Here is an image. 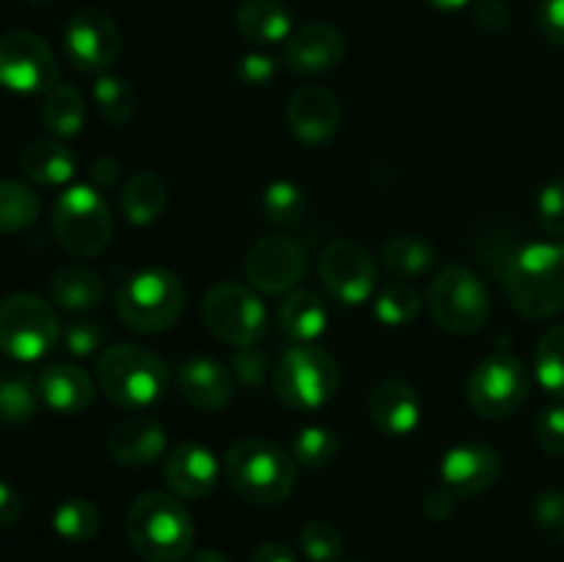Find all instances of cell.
<instances>
[{
  "label": "cell",
  "mask_w": 564,
  "mask_h": 562,
  "mask_svg": "<svg viewBox=\"0 0 564 562\" xmlns=\"http://www.w3.org/2000/svg\"><path fill=\"white\" fill-rule=\"evenodd\" d=\"M505 290L521 317L549 320L564 309V242H529L505 262Z\"/></svg>",
  "instance_id": "1"
},
{
  "label": "cell",
  "mask_w": 564,
  "mask_h": 562,
  "mask_svg": "<svg viewBox=\"0 0 564 562\" xmlns=\"http://www.w3.org/2000/svg\"><path fill=\"white\" fill-rule=\"evenodd\" d=\"M127 540L147 562H182L193 551L196 529L176 496L152 490L132 501L127 512Z\"/></svg>",
  "instance_id": "2"
},
{
  "label": "cell",
  "mask_w": 564,
  "mask_h": 562,
  "mask_svg": "<svg viewBox=\"0 0 564 562\" xmlns=\"http://www.w3.org/2000/svg\"><path fill=\"white\" fill-rule=\"evenodd\" d=\"M226 479L248 505H281L297 483L295 457L268 439H240L226 452Z\"/></svg>",
  "instance_id": "3"
},
{
  "label": "cell",
  "mask_w": 564,
  "mask_h": 562,
  "mask_svg": "<svg viewBox=\"0 0 564 562\" xmlns=\"http://www.w3.org/2000/svg\"><path fill=\"white\" fill-rule=\"evenodd\" d=\"M97 383L110 402L143 411L165 395L171 383L169 364L141 345L105 347L97 358Z\"/></svg>",
  "instance_id": "4"
},
{
  "label": "cell",
  "mask_w": 564,
  "mask_h": 562,
  "mask_svg": "<svg viewBox=\"0 0 564 562\" xmlns=\"http://www.w3.org/2000/svg\"><path fill=\"white\" fill-rule=\"evenodd\" d=\"M185 312V287L165 268H143L116 292V314L138 334L169 331Z\"/></svg>",
  "instance_id": "5"
},
{
  "label": "cell",
  "mask_w": 564,
  "mask_h": 562,
  "mask_svg": "<svg viewBox=\"0 0 564 562\" xmlns=\"http://www.w3.org/2000/svg\"><path fill=\"white\" fill-rule=\"evenodd\" d=\"M273 389L295 411H319L339 391V364L323 347L295 342L275 367Z\"/></svg>",
  "instance_id": "6"
},
{
  "label": "cell",
  "mask_w": 564,
  "mask_h": 562,
  "mask_svg": "<svg viewBox=\"0 0 564 562\" xmlns=\"http://www.w3.org/2000/svg\"><path fill=\"white\" fill-rule=\"evenodd\" d=\"M53 231L72 257H99L113 235V218L102 191L72 185L55 198Z\"/></svg>",
  "instance_id": "7"
},
{
  "label": "cell",
  "mask_w": 564,
  "mask_h": 562,
  "mask_svg": "<svg viewBox=\"0 0 564 562\" xmlns=\"http://www.w3.org/2000/svg\"><path fill=\"white\" fill-rule=\"evenodd\" d=\"M427 306L438 328L471 336L490 320V292L474 270L444 264L427 290Z\"/></svg>",
  "instance_id": "8"
},
{
  "label": "cell",
  "mask_w": 564,
  "mask_h": 562,
  "mask_svg": "<svg viewBox=\"0 0 564 562\" xmlns=\"http://www.w3.org/2000/svg\"><path fill=\"white\" fill-rule=\"evenodd\" d=\"M61 323L44 298L17 292L0 301V353L14 361H39L55 347Z\"/></svg>",
  "instance_id": "9"
},
{
  "label": "cell",
  "mask_w": 564,
  "mask_h": 562,
  "mask_svg": "<svg viewBox=\"0 0 564 562\" xmlns=\"http://www.w3.org/2000/svg\"><path fill=\"white\" fill-rule=\"evenodd\" d=\"M202 317L218 339L231 347H251L268 331L264 303L251 287L237 281H218L202 301Z\"/></svg>",
  "instance_id": "10"
},
{
  "label": "cell",
  "mask_w": 564,
  "mask_h": 562,
  "mask_svg": "<svg viewBox=\"0 0 564 562\" xmlns=\"http://www.w3.org/2000/svg\"><path fill=\"white\" fill-rule=\"evenodd\" d=\"M466 397L485 419L512 417L529 397V372L510 350H496L474 367Z\"/></svg>",
  "instance_id": "11"
},
{
  "label": "cell",
  "mask_w": 564,
  "mask_h": 562,
  "mask_svg": "<svg viewBox=\"0 0 564 562\" xmlns=\"http://www.w3.org/2000/svg\"><path fill=\"white\" fill-rule=\"evenodd\" d=\"M0 86L28 97L58 86V61L50 44L20 28L0 33Z\"/></svg>",
  "instance_id": "12"
},
{
  "label": "cell",
  "mask_w": 564,
  "mask_h": 562,
  "mask_svg": "<svg viewBox=\"0 0 564 562\" xmlns=\"http://www.w3.org/2000/svg\"><path fill=\"white\" fill-rule=\"evenodd\" d=\"M64 53L77 72L105 75L119 61L121 31L113 17L102 9L75 11L64 28Z\"/></svg>",
  "instance_id": "13"
},
{
  "label": "cell",
  "mask_w": 564,
  "mask_h": 562,
  "mask_svg": "<svg viewBox=\"0 0 564 562\" xmlns=\"http://www.w3.org/2000/svg\"><path fill=\"white\" fill-rule=\"evenodd\" d=\"M319 281L334 301L345 306H361L378 287V270L361 242L339 237L323 251Z\"/></svg>",
  "instance_id": "14"
},
{
  "label": "cell",
  "mask_w": 564,
  "mask_h": 562,
  "mask_svg": "<svg viewBox=\"0 0 564 562\" xmlns=\"http://www.w3.org/2000/svg\"><path fill=\"white\" fill-rule=\"evenodd\" d=\"M306 273V251L292 237H259L246 253V275L253 290L281 295L292 290Z\"/></svg>",
  "instance_id": "15"
},
{
  "label": "cell",
  "mask_w": 564,
  "mask_h": 562,
  "mask_svg": "<svg viewBox=\"0 0 564 562\" xmlns=\"http://www.w3.org/2000/svg\"><path fill=\"white\" fill-rule=\"evenodd\" d=\"M438 477L457 499H471L494 488L496 479L501 477V457L490 444L466 441L446 452L438 466Z\"/></svg>",
  "instance_id": "16"
},
{
  "label": "cell",
  "mask_w": 564,
  "mask_h": 562,
  "mask_svg": "<svg viewBox=\"0 0 564 562\" xmlns=\"http://www.w3.org/2000/svg\"><path fill=\"white\" fill-rule=\"evenodd\" d=\"M286 125L292 136L308 147H323L339 132L341 108L330 88L308 83L301 86L286 102Z\"/></svg>",
  "instance_id": "17"
},
{
  "label": "cell",
  "mask_w": 564,
  "mask_h": 562,
  "mask_svg": "<svg viewBox=\"0 0 564 562\" xmlns=\"http://www.w3.org/2000/svg\"><path fill=\"white\" fill-rule=\"evenodd\" d=\"M341 58H345V39L328 22L297 28L284 42V66L292 75H328L341 64Z\"/></svg>",
  "instance_id": "18"
},
{
  "label": "cell",
  "mask_w": 564,
  "mask_h": 562,
  "mask_svg": "<svg viewBox=\"0 0 564 562\" xmlns=\"http://www.w3.org/2000/svg\"><path fill=\"white\" fill-rule=\"evenodd\" d=\"M218 457L198 441H182L165 455V485L182 499H204L218 485Z\"/></svg>",
  "instance_id": "19"
},
{
  "label": "cell",
  "mask_w": 564,
  "mask_h": 562,
  "mask_svg": "<svg viewBox=\"0 0 564 562\" xmlns=\"http://www.w3.org/2000/svg\"><path fill=\"white\" fill-rule=\"evenodd\" d=\"M235 372L207 356L187 358L176 369V389L198 411H220L235 397Z\"/></svg>",
  "instance_id": "20"
},
{
  "label": "cell",
  "mask_w": 564,
  "mask_h": 562,
  "mask_svg": "<svg viewBox=\"0 0 564 562\" xmlns=\"http://www.w3.org/2000/svg\"><path fill=\"white\" fill-rule=\"evenodd\" d=\"M369 419L383 435L405 439L422 422V400L408 380H380L369 391Z\"/></svg>",
  "instance_id": "21"
},
{
  "label": "cell",
  "mask_w": 564,
  "mask_h": 562,
  "mask_svg": "<svg viewBox=\"0 0 564 562\" xmlns=\"http://www.w3.org/2000/svg\"><path fill=\"white\" fill-rule=\"evenodd\" d=\"M108 455L110 461L127 468H141L154 463L169 450L165 430L152 417H127L108 433Z\"/></svg>",
  "instance_id": "22"
},
{
  "label": "cell",
  "mask_w": 564,
  "mask_h": 562,
  "mask_svg": "<svg viewBox=\"0 0 564 562\" xmlns=\"http://www.w3.org/2000/svg\"><path fill=\"white\" fill-rule=\"evenodd\" d=\"M39 400L55 413L75 417L83 413L94 400V380L86 369L75 364H50L36 378Z\"/></svg>",
  "instance_id": "23"
},
{
  "label": "cell",
  "mask_w": 564,
  "mask_h": 562,
  "mask_svg": "<svg viewBox=\"0 0 564 562\" xmlns=\"http://www.w3.org/2000/svg\"><path fill=\"white\" fill-rule=\"evenodd\" d=\"M20 165L33 182L44 187H58L75 176L77 158L69 147L55 138H36L20 154Z\"/></svg>",
  "instance_id": "24"
},
{
  "label": "cell",
  "mask_w": 564,
  "mask_h": 562,
  "mask_svg": "<svg viewBox=\"0 0 564 562\" xmlns=\"http://www.w3.org/2000/svg\"><path fill=\"white\" fill-rule=\"evenodd\" d=\"M235 25L251 44H279L292 33V17L279 0H246L237 9Z\"/></svg>",
  "instance_id": "25"
},
{
  "label": "cell",
  "mask_w": 564,
  "mask_h": 562,
  "mask_svg": "<svg viewBox=\"0 0 564 562\" xmlns=\"http://www.w3.org/2000/svg\"><path fill=\"white\" fill-rule=\"evenodd\" d=\"M50 295L66 312H91L105 301V281L97 270L66 264L50 281Z\"/></svg>",
  "instance_id": "26"
},
{
  "label": "cell",
  "mask_w": 564,
  "mask_h": 562,
  "mask_svg": "<svg viewBox=\"0 0 564 562\" xmlns=\"http://www.w3.org/2000/svg\"><path fill=\"white\" fill-rule=\"evenodd\" d=\"M279 323L292 342H314L328 328V309L312 290H292L281 301Z\"/></svg>",
  "instance_id": "27"
},
{
  "label": "cell",
  "mask_w": 564,
  "mask_h": 562,
  "mask_svg": "<svg viewBox=\"0 0 564 562\" xmlns=\"http://www.w3.org/2000/svg\"><path fill=\"white\" fill-rule=\"evenodd\" d=\"M169 207V187L154 171H138L121 191V209L132 226H149Z\"/></svg>",
  "instance_id": "28"
},
{
  "label": "cell",
  "mask_w": 564,
  "mask_h": 562,
  "mask_svg": "<svg viewBox=\"0 0 564 562\" xmlns=\"http://www.w3.org/2000/svg\"><path fill=\"white\" fill-rule=\"evenodd\" d=\"M86 99L75 86L58 83L44 94L42 121L55 138H75L86 127Z\"/></svg>",
  "instance_id": "29"
},
{
  "label": "cell",
  "mask_w": 564,
  "mask_h": 562,
  "mask_svg": "<svg viewBox=\"0 0 564 562\" xmlns=\"http://www.w3.org/2000/svg\"><path fill=\"white\" fill-rule=\"evenodd\" d=\"M380 259H383V268L389 270L391 275H397V279L402 281H411L433 268L435 251L427 240H422V237L397 235L383 242Z\"/></svg>",
  "instance_id": "30"
},
{
  "label": "cell",
  "mask_w": 564,
  "mask_h": 562,
  "mask_svg": "<svg viewBox=\"0 0 564 562\" xmlns=\"http://www.w3.org/2000/svg\"><path fill=\"white\" fill-rule=\"evenodd\" d=\"M42 213L36 191L20 180H0V235L25 231Z\"/></svg>",
  "instance_id": "31"
},
{
  "label": "cell",
  "mask_w": 564,
  "mask_h": 562,
  "mask_svg": "<svg viewBox=\"0 0 564 562\" xmlns=\"http://www.w3.org/2000/svg\"><path fill=\"white\" fill-rule=\"evenodd\" d=\"M99 527H102V512L91 499H83V496L64 499L53 512V529L69 543H88L97 538Z\"/></svg>",
  "instance_id": "32"
},
{
  "label": "cell",
  "mask_w": 564,
  "mask_h": 562,
  "mask_svg": "<svg viewBox=\"0 0 564 562\" xmlns=\"http://www.w3.org/2000/svg\"><path fill=\"white\" fill-rule=\"evenodd\" d=\"M94 102H97L99 114H102L105 121H110L113 127H124L127 121H132L138 108V97L135 88L119 75H97L94 80Z\"/></svg>",
  "instance_id": "33"
},
{
  "label": "cell",
  "mask_w": 564,
  "mask_h": 562,
  "mask_svg": "<svg viewBox=\"0 0 564 562\" xmlns=\"http://www.w3.org/2000/svg\"><path fill=\"white\" fill-rule=\"evenodd\" d=\"M39 391L28 375H6L0 378V422L20 428L36 419Z\"/></svg>",
  "instance_id": "34"
},
{
  "label": "cell",
  "mask_w": 564,
  "mask_h": 562,
  "mask_svg": "<svg viewBox=\"0 0 564 562\" xmlns=\"http://www.w3.org/2000/svg\"><path fill=\"white\" fill-rule=\"evenodd\" d=\"M419 309H422V295L411 281H389L375 298V317L389 328H400L416 320Z\"/></svg>",
  "instance_id": "35"
},
{
  "label": "cell",
  "mask_w": 564,
  "mask_h": 562,
  "mask_svg": "<svg viewBox=\"0 0 564 562\" xmlns=\"http://www.w3.org/2000/svg\"><path fill=\"white\" fill-rule=\"evenodd\" d=\"M308 209V196L301 185L290 180L270 182L262 193V213L270 224L292 226L301 224Z\"/></svg>",
  "instance_id": "36"
},
{
  "label": "cell",
  "mask_w": 564,
  "mask_h": 562,
  "mask_svg": "<svg viewBox=\"0 0 564 562\" xmlns=\"http://www.w3.org/2000/svg\"><path fill=\"white\" fill-rule=\"evenodd\" d=\"M292 457L306 468H325L339 457V435L325 424H306L292 441Z\"/></svg>",
  "instance_id": "37"
},
{
  "label": "cell",
  "mask_w": 564,
  "mask_h": 562,
  "mask_svg": "<svg viewBox=\"0 0 564 562\" xmlns=\"http://www.w3.org/2000/svg\"><path fill=\"white\" fill-rule=\"evenodd\" d=\"M534 372L549 395L564 397V323L543 334L534 350Z\"/></svg>",
  "instance_id": "38"
},
{
  "label": "cell",
  "mask_w": 564,
  "mask_h": 562,
  "mask_svg": "<svg viewBox=\"0 0 564 562\" xmlns=\"http://www.w3.org/2000/svg\"><path fill=\"white\" fill-rule=\"evenodd\" d=\"M301 549L312 562H336L345 551V543H341V534L334 523L314 518L303 527Z\"/></svg>",
  "instance_id": "39"
},
{
  "label": "cell",
  "mask_w": 564,
  "mask_h": 562,
  "mask_svg": "<svg viewBox=\"0 0 564 562\" xmlns=\"http://www.w3.org/2000/svg\"><path fill=\"white\" fill-rule=\"evenodd\" d=\"M540 532L554 543H564V490H543L532 505Z\"/></svg>",
  "instance_id": "40"
},
{
  "label": "cell",
  "mask_w": 564,
  "mask_h": 562,
  "mask_svg": "<svg viewBox=\"0 0 564 562\" xmlns=\"http://www.w3.org/2000/svg\"><path fill=\"white\" fill-rule=\"evenodd\" d=\"M538 220L543 231L564 240V176L549 182L538 196Z\"/></svg>",
  "instance_id": "41"
},
{
  "label": "cell",
  "mask_w": 564,
  "mask_h": 562,
  "mask_svg": "<svg viewBox=\"0 0 564 562\" xmlns=\"http://www.w3.org/2000/svg\"><path fill=\"white\" fill-rule=\"evenodd\" d=\"M105 342V331L102 325L94 323V320H75V323L66 325L64 331V347L66 353L77 358L94 356V353L102 347Z\"/></svg>",
  "instance_id": "42"
},
{
  "label": "cell",
  "mask_w": 564,
  "mask_h": 562,
  "mask_svg": "<svg viewBox=\"0 0 564 562\" xmlns=\"http://www.w3.org/2000/svg\"><path fill=\"white\" fill-rule=\"evenodd\" d=\"M534 435H538V444L543 446L549 455L562 457L564 455V406L545 408L538 417L534 424Z\"/></svg>",
  "instance_id": "43"
},
{
  "label": "cell",
  "mask_w": 564,
  "mask_h": 562,
  "mask_svg": "<svg viewBox=\"0 0 564 562\" xmlns=\"http://www.w3.org/2000/svg\"><path fill=\"white\" fill-rule=\"evenodd\" d=\"M231 372H235V378L240 383L259 386L264 380V375H268V356L257 345L237 347L235 358H231Z\"/></svg>",
  "instance_id": "44"
},
{
  "label": "cell",
  "mask_w": 564,
  "mask_h": 562,
  "mask_svg": "<svg viewBox=\"0 0 564 562\" xmlns=\"http://www.w3.org/2000/svg\"><path fill=\"white\" fill-rule=\"evenodd\" d=\"M237 77H240L246 86H268L275 77V61L268 53H248L242 55L240 64H237Z\"/></svg>",
  "instance_id": "45"
},
{
  "label": "cell",
  "mask_w": 564,
  "mask_h": 562,
  "mask_svg": "<svg viewBox=\"0 0 564 562\" xmlns=\"http://www.w3.org/2000/svg\"><path fill=\"white\" fill-rule=\"evenodd\" d=\"M540 31L556 47H564V0H540Z\"/></svg>",
  "instance_id": "46"
},
{
  "label": "cell",
  "mask_w": 564,
  "mask_h": 562,
  "mask_svg": "<svg viewBox=\"0 0 564 562\" xmlns=\"http://www.w3.org/2000/svg\"><path fill=\"white\" fill-rule=\"evenodd\" d=\"M510 9H507V3H501V0H479L477 11H474V22L488 33L507 31V28H510Z\"/></svg>",
  "instance_id": "47"
},
{
  "label": "cell",
  "mask_w": 564,
  "mask_h": 562,
  "mask_svg": "<svg viewBox=\"0 0 564 562\" xmlns=\"http://www.w3.org/2000/svg\"><path fill=\"white\" fill-rule=\"evenodd\" d=\"M455 507H457V496L452 494V490H446L444 485L435 490H430L427 496H424L422 501V510L424 516L430 518V521L441 523V521H449L452 516H455Z\"/></svg>",
  "instance_id": "48"
},
{
  "label": "cell",
  "mask_w": 564,
  "mask_h": 562,
  "mask_svg": "<svg viewBox=\"0 0 564 562\" xmlns=\"http://www.w3.org/2000/svg\"><path fill=\"white\" fill-rule=\"evenodd\" d=\"M22 510L25 505H22L20 490L0 479V527H14L22 518Z\"/></svg>",
  "instance_id": "49"
},
{
  "label": "cell",
  "mask_w": 564,
  "mask_h": 562,
  "mask_svg": "<svg viewBox=\"0 0 564 562\" xmlns=\"http://www.w3.org/2000/svg\"><path fill=\"white\" fill-rule=\"evenodd\" d=\"M119 174H121V165L116 158H97L91 163V171H88V176H91V185L97 187V191L113 185V182L119 180Z\"/></svg>",
  "instance_id": "50"
},
{
  "label": "cell",
  "mask_w": 564,
  "mask_h": 562,
  "mask_svg": "<svg viewBox=\"0 0 564 562\" xmlns=\"http://www.w3.org/2000/svg\"><path fill=\"white\" fill-rule=\"evenodd\" d=\"M251 562H297V556L284 543H262L251 554Z\"/></svg>",
  "instance_id": "51"
},
{
  "label": "cell",
  "mask_w": 564,
  "mask_h": 562,
  "mask_svg": "<svg viewBox=\"0 0 564 562\" xmlns=\"http://www.w3.org/2000/svg\"><path fill=\"white\" fill-rule=\"evenodd\" d=\"M193 562H231L224 551H215V549H198L193 554Z\"/></svg>",
  "instance_id": "52"
},
{
  "label": "cell",
  "mask_w": 564,
  "mask_h": 562,
  "mask_svg": "<svg viewBox=\"0 0 564 562\" xmlns=\"http://www.w3.org/2000/svg\"><path fill=\"white\" fill-rule=\"evenodd\" d=\"M427 3L438 11H460L466 6H471L474 0H427Z\"/></svg>",
  "instance_id": "53"
},
{
  "label": "cell",
  "mask_w": 564,
  "mask_h": 562,
  "mask_svg": "<svg viewBox=\"0 0 564 562\" xmlns=\"http://www.w3.org/2000/svg\"><path fill=\"white\" fill-rule=\"evenodd\" d=\"M28 3H33V6H47V3H53V0H28Z\"/></svg>",
  "instance_id": "54"
}]
</instances>
